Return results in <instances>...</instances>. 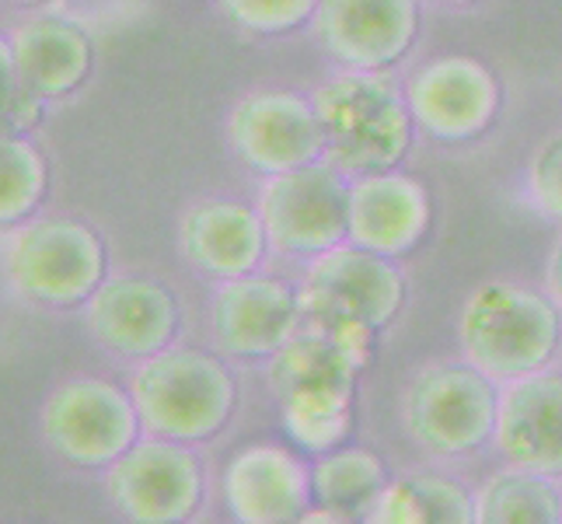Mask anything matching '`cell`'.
<instances>
[{
	"instance_id": "obj_5",
	"label": "cell",
	"mask_w": 562,
	"mask_h": 524,
	"mask_svg": "<svg viewBox=\"0 0 562 524\" xmlns=\"http://www.w3.org/2000/svg\"><path fill=\"white\" fill-rule=\"evenodd\" d=\"M499 381L472 360L426 364L402 395V426L423 451L461 458L496 434Z\"/></svg>"
},
{
	"instance_id": "obj_21",
	"label": "cell",
	"mask_w": 562,
	"mask_h": 524,
	"mask_svg": "<svg viewBox=\"0 0 562 524\" xmlns=\"http://www.w3.org/2000/svg\"><path fill=\"white\" fill-rule=\"evenodd\" d=\"M384 461L367 448H336L312 465L315 503L336 521H367L387 487Z\"/></svg>"
},
{
	"instance_id": "obj_24",
	"label": "cell",
	"mask_w": 562,
	"mask_h": 524,
	"mask_svg": "<svg viewBox=\"0 0 562 524\" xmlns=\"http://www.w3.org/2000/svg\"><path fill=\"white\" fill-rule=\"evenodd\" d=\"M49 189V165L46 154L38 150L29 137L14 133L4 137L0 147V224L14 227L43 207Z\"/></svg>"
},
{
	"instance_id": "obj_3",
	"label": "cell",
	"mask_w": 562,
	"mask_h": 524,
	"mask_svg": "<svg viewBox=\"0 0 562 524\" xmlns=\"http://www.w3.org/2000/svg\"><path fill=\"white\" fill-rule=\"evenodd\" d=\"M130 395L150 437L196 444L217 437L238 405V381L221 357L196 346H168L140 360Z\"/></svg>"
},
{
	"instance_id": "obj_11",
	"label": "cell",
	"mask_w": 562,
	"mask_h": 524,
	"mask_svg": "<svg viewBox=\"0 0 562 524\" xmlns=\"http://www.w3.org/2000/svg\"><path fill=\"white\" fill-rule=\"evenodd\" d=\"M405 102L426 137L458 144L482 137L493 126L503 91L496 74L482 60L451 53L423 64L409 77Z\"/></svg>"
},
{
	"instance_id": "obj_25",
	"label": "cell",
	"mask_w": 562,
	"mask_h": 524,
	"mask_svg": "<svg viewBox=\"0 0 562 524\" xmlns=\"http://www.w3.org/2000/svg\"><path fill=\"white\" fill-rule=\"evenodd\" d=\"M280 420L294 448L328 455L353 434V402H283Z\"/></svg>"
},
{
	"instance_id": "obj_15",
	"label": "cell",
	"mask_w": 562,
	"mask_h": 524,
	"mask_svg": "<svg viewBox=\"0 0 562 524\" xmlns=\"http://www.w3.org/2000/svg\"><path fill=\"white\" fill-rule=\"evenodd\" d=\"M224 500L241 524L304 521L315 503L312 469L280 444H248L224 469Z\"/></svg>"
},
{
	"instance_id": "obj_12",
	"label": "cell",
	"mask_w": 562,
	"mask_h": 524,
	"mask_svg": "<svg viewBox=\"0 0 562 524\" xmlns=\"http://www.w3.org/2000/svg\"><path fill=\"white\" fill-rule=\"evenodd\" d=\"M85 322L102 349L147 360L176 346L182 312L176 294L150 277H112L85 301Z\"/></svg>"
},
{
	"instance_id": "obj_2",
	"label": "cell",
	"mask_w": 562,
	"mask_h": 524,
	"mask_svg": "<svg viewBox=\"0 0 562 524\" xmlns=\"http://www.w3.org/2000/svg\"><path fill=\"white\" fill-rule=\"evenodd\" d=\"M559 336L562 308L549 294L514 280H490L472 290L458 319L464 360L499 384L546 371L559 349Z\"/></svg>"
},
{
	"instance_id": "obj_17",
	"label": "cell",
	"mask_w": 562,
	"mask_h": 524,
	"mask_svg": "<svg viewBox=\"0 0 562 524\" xmlns=\"http://www.w3.org/2000/svg\"><path fill=\"white\" fill-rule=\"evenodd\" d=\"M374 360L371 349H360L333 336L328 328H297L273 357L266 378L273 395L283 402H353L360 371Z\"/></svg>"
},
{
	"instance_id": "obj_30",
	"label": "cell",
	"mask_w": 562,
	"mask_h": 524,
	"mask_svg": "<svg viewBox=\"0 0 562 524\" xmlns=\"http://www.w3.org/2000/svg\"><path fill=\"white\" fill-rule=\"evenodd\" d=\"M4 4H11V8H38V4H46V0H4Z\"/></svg>"
},
{
	"instance_id": "obj_1",
	"label": "cell",
	"mask_w": 562,
	"mask_h": 524,
	"mask_svg": "<svg viewBox=\"0 0 562 524\" xmlns=\"http://www.w3.org/2000/svg\"><path fill=\"white\" fill-rule=\"evenodd\" d=\"M312 102L325 130V161L346 179L392 171L413 147L416 120L381 70H346L315 88Z\"/></svg>"
},
{
	"instance_id": "obj_6",
	"label": "cell",
	"mask_w": 562,
	"mask_h": 524,
	"mask_svg": "<svg viewBox=\"0 0 562 524\" xmlns=\"http://www.w3.org/2000/svg\"><path fill=\"white\" fill-rule=\"evenodd\" d=\"M269 248L286 259H315L350 242V179L322 161L266 175L256 200Z\"/></svg>"
},
{
	"instance_id": "obj_27",
	"label": "cell",
	"mask_w": 562,
	"mask_h": 524,
	"mask_svg": "<svg viewBox=\"0 0 562 524\" xmlns=\"http://www.w3.org/2000/svg\"><path fill=\"white\" fill-rule=\"evenodd\" d=\"M528 192L541 213L562 221V130L535 150L528 165Z\"/></svg>"
},
{
	"instance_id": "obj_22",
	"label": "cell",
	"mask_w": 562,
	"mask_h": 524,
	"mask_svg": "<svg viewBox=\"0 0 562 524\" xmlns=\"http://www.w3.org/2000/svg\"><path fill=\"white\" fill-rule=\"evenodd\" d=\"M374 524H475V497L451 476L409 472L384 487Z\"/></svg>"
},
{
	"instance_id": "obj_31",
	"label": "cell",
	"mask_w": 562,
	"mask_h": 524,
	"mask_svg": "<svg viewBox=\"0 0 562 524\" xmlns=\"http://www.w3.org/2000/svg\"><path fill=\"white\" fill-rule=\"evenodd\" d=\"M443 4H475V0H443Z\"/></svg>"
},
{
	"instance_id": "obj_7",
	"label": "cell",
	"mask_w": 562,
	"mask_h": 524,
	"mask_svg": "<svg viewBox=\"0 0 562 524\" xmlns=\"http://www.w3.org/2000/svg\"><path fill=\"white\" fill-rule=\"evenodd\" d=\"M405 304V274L398 259L342 242L307 259L301 308L312 325H367L381 333Z\"/></svg>"
},
{
	"instance_id": "obj_4",
	"label": "cell",
	"mask_w": 562,
	"mask_h": 524,
	"mask_svg": "<svg viewBox=\"0 0 562 524\" xmlns=\"http://www.w3.org/2000/svg\"><path fill=\"white\" fill-rule=\"evenodd\" d=\"M4 274L14 294L32 304L74 308L109 280V252L85 221L29 218L4 227Z\"/></svg>"
},
{
	"instance_id": "obj_13",
	"label": "cell",
	"mask_w": 562,
	"mask_h": 524,
	"mask_svg": "<svg viewBox=\"0 0 562 524\" xmlns=\"http://www.w3.org/2000/svg\"><path fill=\"white\" fill-rule=\"evenodd\" d=\"M301 319V290L262 274L221 280L210 301L213 343L221 346V354L238 360H269L297 333Z\"/></svg>"
},
{
	"instance_id": "obj_26",
	"label": "cell",
	"mask_w": 562,
	"mask_h": 524,
	"mask_svg": "<svg viewBox=\"0 0 562 524\" xmlns=\"http://www.w3.org/2000/svg\"><path fill=\"white\" fill-rule=\"evenodd\" d=\"M221 8L245 32L286 35L312 22L318 0H221Z\"/></svg>"
},
{
	"instance_id": "obj_8",
	"label": "cell",
	"mask_w": 562,
	"mask_h": 524,
	"mask_svg": "<svg viewBox=\"0 0 562 524\" xmlns=\"http://www.w3.org/2000/svg\"><path fill=\"white\" fill-rule=\"evenodd\" d=\"M38 431L56 458L74 469H109L140 441L137 402L120 384L74 378L53 388L38 410Z\"/></svg>"
},
{
	"instance_id": "obj_23",
	"label": "cell",
	"mask_w": 562,
	"mask_h": 524,
	"mask_svg": "<svg viewBox=\"0 0 562 524\" xmlns=\"http://www.w3.org/2000/svg\"><path fill=\"white\" fill-rule=\"evenodd\" d=\"M562 493L552 476L535 469L493 472L475 493V524H559Z\"/></svg>"
},
{
	"instance_id": "obj_16",
	"label": "cell",
	"mask_w": 562,
	"mask_h": 524,
	"mask_svg": "<svg viewBox=\"0 0 562 524\" xmlns=\"http://www.w3.org/2000/svg\"><path fill=\"white\" fill-rule=\"evenodd\" d=\"M269 235L259 207L210 197L192 203L179 218L182 259L210 280H235L259 274Z\"/></svg>"
},
{
	"instance_id": "obj_14",
	"label": "cell",
	"mask_w": 562,
	"mask_h": 524,
	"mask_svg": "<svg viewBox=\"0 0 562 524\" xmlns=\"http://www.w3.org/2000/svg\"><path fill=\"white\" fill-rule=\"evenodd\" d=\"M315 35L346 70H384L416 46L419 0H318Z\"/></svg>"
},
{
	"instance_id": "obj_20",
	"label": "cell",
	"mask_w": 562,
	"mask_h": 524,
	"mask_svg": "<svg viewBox=\"0 0 562 524\" xmlns=\"http://www.w3.org/2000/svg\"><path fill=\"white\" fill-rule=\"evenodd\" d=\"M0 56H8V64L38 99L56 102L88 81L94 67V38L67 14H35L11 29Z\"/></svg>"
},
{
	"instance_id": "obj_9",
	"label": "cell",
	"mask_w": 562,
	"mask_h": 524,
	"mask_svg": "<svg viewBox=\"0 0 562 524\" xmlns=\"http://www.w3.org/2000/svg\"><path fill=\"white\" fill-rule=\"evenodd\" d=\"M105 493L126 521L179 524L200 511L206 479L189 444L147 434L105 469Z\"/></svg>"
},
{
	"instance_id": "obj_10",
	"label": "cell",
	"mask_w": 562,
	"mask_h": 524,
	"mask_svg": "<svg viewBox=\"0 0 562 524\" xmlns=\"http://www.w3.org/2000/svg\"><path fill=\"white\" fill-rule=\"evenodd\" d=\"M231 150L259 175H283L325 158V130L312 99L297 91H251L227 115Z\"/></svg>"
},
{
	"instance_id": "obj_18",
	"label": "cell",
	"mask_w": 562,
	"mask_h": 524,
	"mask_svg": "<svg viewBox=\"0 0 562 524\" xmlns=\"http://www.w3.org/2000/svg\"><path fill=\"white\" fill-rule=\"evenodd\" d=\"M496 448L510 465L562 476V375L535 371L499 384Z\"/></svg>"
},
{
	"instance_id": "obj_29",
	"label": "cell",
	"mask_w": 562,
	"mask_h": 524,
	"mask_svg": "<svg viewBox=\"0 0 562 524\" xmlns=\"http://www.w3.org/2000/svg\"><path fill=\"white\" fill-rule=\"evenodd\" d=\"M546 287H549V298L562 308V235L555 238L552 252H549V263H546Z\"/></svg>"
},
{
	"instance_id": "obj_28",
	"label": "cell",
	"mask_w": 562,
	"mask_h": 524,
	"mask_svg": "<svg viewBox=\"0 0 562 524\" xmlns=\"http://www.w3.org/2000/svg\"><path fill=\"white\" fill-rule=\"evenodd\" d=\"M0 88H4L0 91V102H4V123L14 133H29L32 126H38L46 99H38L22 77H18V70L8 64V56H0Z\"/></svg>"
},
{
	"instance_id": "obj_19",
	"label": "cell",
	"mask_w": 562,
	"mask_h": 524,
	"mask_svg": "<svg viewBox=\"0 0 562 524\" xmlns=\"http://www.w3.org/2000/svg\"><path fill=\"white\" fill-rule=\"evenodd\" d=\"M430 192L398 168L350 179V242L402 259L430 231Z\"/></svg>"
}]
</instances>
